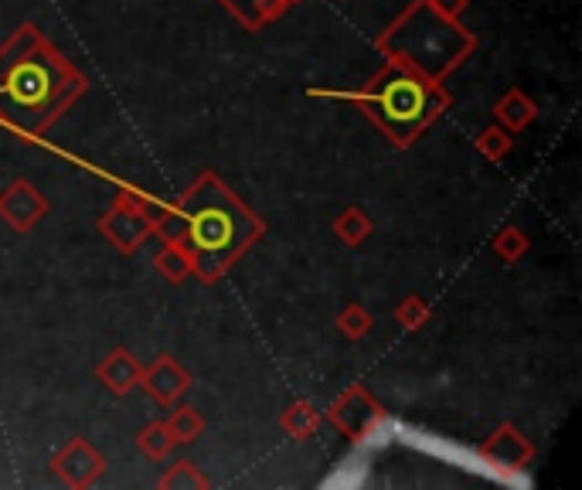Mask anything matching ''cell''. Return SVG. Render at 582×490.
<instances>
[{
    "label": "cell",
    "instance_id": "1",
    "mask_svg": "<svg viewBox=\"0 0 582 490\" xmlns=\"http://www.w3.org/2000/svg\"><path fill=\"white\" fill-rule=\"evenodd\" d=\"M191 232H195L198 252L211 256V265H218L249 236V218L232 201H211L205 208H195Z\"/></svg>",
    "mask_w": 582,
    "mask_h": 490
},
{
    "label": "cell",
    "instance_id": "2",
    "mask_svg": "<svg viewBox=\"0 0 582 490\" xmlns=\"http://www.w3.org/2000/svg\"><path fill=\"white\" fill-rule=\"evenodd\" d=\"M55 88L52 69L44 62H18L14 72L8 75V85H0V93H8L21 110L44 106Z\"/></svg>",
    "mask_w": 582,
    "mask_h": 490
},
{
    "label": "cell",
    "instance_id": "3",
    "mask_svg": "<svg viewBox=\"0 0 582 490\" xmlns=\"http://www.w3.org/2000/svg\"><path fill=\"white\" fill-rule=\"evenodd\" d=\"M419 113H423V93H419V88H416L413 82L398 79L395 85L385 88V96H382V116H385L398 133H409V129L416 126Z\"/></svg>",
    "mask_w": 582,
    "mask_h": 490
}]
</instances>
